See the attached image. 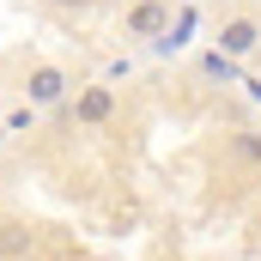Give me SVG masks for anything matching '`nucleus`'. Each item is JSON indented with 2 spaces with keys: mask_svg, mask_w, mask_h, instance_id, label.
Masks as SVG:
<instances>
[{
  "mask_svg": "<svg viewBox=\"0 0 261 261\" xmlns=\"http://www.w3.org/2000/svg\"><path fill=\"white\" fill-rule=\"evenodd\" d=\"M122 31L140 37V43H158V37L170 31V6H164V0H134L128 18H122Z\"/></svg>",
  "mask_w": 261,
  "mask_h": 261,
  "instance_id": "1",
  "label": "nucleus"
},
{
  "mask_svg": "<svg viewBox=\"0 0 261 261\" xmlns=\"http://www.w3.org/2000/svg\"><path fill=\"white\" fill-rule=\"evenodd\" d=\"M255 49H261V24L255 18H231V24L219 31V55L243 61V55H255Z\"/></svg>",
  "mask_w": 261,
  "mask_h": 261,
  "instance_id": "2",
  "label": "nucleus"
},
{
  "mask_svg": "<svg viewBox=\"0 0 261 261\" xmlns=\"http://www.w3.org/2000/svg\"><path fill=\"white\" fill-rule=\"evenodd\" d=\"M110 110H116V91H110V85H85L79 103H73L79 122H110Z\"/></svg>",
  "mask_w": 261,
  "mask_h": 261,
  "instance_id": "3",
  "label": "nucleus"
},
{
  "mask_svg": "<svg viewBox=\"0 0 261 261\" xmlns=\"http://www.w3.org/2000/svg\"><path fill=\"white\" fill-rule=\"evenodd\" d=\"M67 97V73L61 67H37L31 73V103H61Z\"/></svg>",
  "mask_w": 261,
  "mask_h": 261,
  "instance_id": "4",
  "label": "nucleus"
},
{
  "mask_svg": "<svg viewBox=\"0 0 261 261\" xmlns=\"http://www.w3.org/2000/svg\"><path fill=\"white\" fill-rule=\"evenodd\" d=\"M206 73H213V79H237V61H231V55H219V49H213V55H206Z\"/></svg>",
  "mask_w": 261,
  "mask_h": 261,
  "instance_id": "5",
  "label": "nucleus"
},
{
  "mask_svg": "<svg viewBox=\"0 0 261 261\" xmlns=\"http://www.w3.org/2000/svg\"><path fill=\"white\" fill-rule=\"evenodd\" d=\"M237 158H249L261 170V134H237Z\"/></svg>",
  "mask_w": 261,
  "mask_h": 261,
  "instance_id": "6",
  "label": "nucleus"
},
{
  "mask_svg": "<svg viewBox=\"0 0 261 261\" xmlns=\"http://www.w3.org/2000/svg\"><path fill=\"white\" fill-rule=\"evenodd\" d=\"M55 6H91V0H55Z\"/></svg>",
  "mask_w": 261,
  "mask_h": 261,
  "instance_id": "7",
  "label": "nucleus"
}]
</instances>
